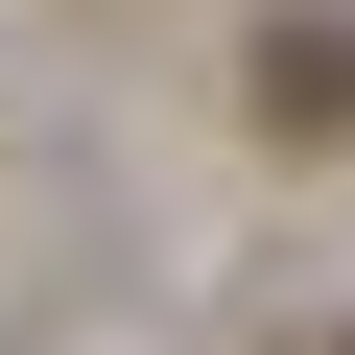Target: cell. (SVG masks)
<instances>
[{
	"label": "cell",
	"instance_id": "cell-1",
	"mask_svg": "<svg viewBox=\"0 0 355 355\" xmlns=\"http://www.w3.org/2000/svg\"><path fill=\"white\" fill-rule=\"evenodd\" d=\"M261 119L331 142V119H355V24H261Z\"/></svg>",
	"mask_w": 355,
	"mask_h": 355
}]
</instances>
